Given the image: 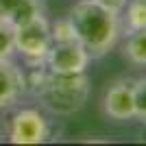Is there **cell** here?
I'll use <instances>...</instances> for the list:
<instances>
[{
    "mask_svg": "<svg viewBox=\"0 0 146 146\" xmlns=\"http://www.w3.org/2000/svg\"><path fill=\"white\" fill-rule=\"evenodd\" d=\"M26 92L39 98L44 109L55 116H72L85 107L90 98V79L81 74H61L44 66H31L26 74Z\"/></svg>",
    "mask_w": 146,
    "mask_h": 146,
    "instance_id": "1",
    "label": "cell"
},
{
    "mask_svg": "<svg viewBox=\"0 0 146 146\" xmlns=\"http://www.w3.org/2000/svg\"><path fill=\"white\" fill-rule=\"evenodd\" d=\"M79 39L92 59H103L122 39L120 13L100 5L98 0H79L68 11Z\"/></svg>",
    "mask_w": 146,
    "mask_h": 146,
    "instance_id": "2",
    "label": "cell"
},
{
    "mask_svg": "<svg viewBox=\"0 0 146 146\" xmlns=\"http://www.w3.org/2000/svg\"><path fill=\"white\" fill-rule=\"evenodd\" d=\"M13 42H15V52L22 55L26 66H42L50 46H52V33H50V22L46 15H35L29 22L13 26Z\"/></svg>",
    "mask_w": 146,
    "mask_h": 146,
    "instance_id": "3",
    "label": "cell"
},
{
    "mask_svg": "<svg viewBox=\"0 0 146 146\" xmlns=\"http://www.w3.org/2000/svg\"><path fill=\"white\" fill-rule=\"evenodd\" d=\"M50 135V124L39 109L26 107L13 113L11 124H9V142L13 144H42Z\"/></svg>",
    "mask_w": 146,
    "mask_h": 146,
    "instance_id": "4",
    "label": "cell"
},
{
    "mask_svg": "<svg viewBox=\"0 0 146 146\" xmlns=\"http://www.w3.org/2000/svg\"><path fill=\"white\" fill-rule=\"evenodd\" d=\"M90 61L92 57L85 50V46L79 39H72V42H52L44 59V66L61 74H81L87 70Z\"/></svg>",
    "mask_w": 146,
    "mask_h": 146,
    "instance_id": "5",
    "label": "cell"
},
{
    "mask_svg": "<svg viewBox=\"0 0 146 146\" xmlns=\"http://www.w3.org/2000/svg\"><path fill=\"white\" fill-rule=\"evenodd\" d=\"M103 111L105 116L116 122L135 120V103H133V81L116 79L111 81L103 94Z\"/></svg>",
    "mask_w": 146,
    "mask_h": 146,
    "instance_id": "6",
    "label": "cell"
},
{
    "mask_svg": "<svg viewBox=\"0 0 146 146\" xmlns=\"http://www.w3.org/2000/svg\"><path fill=\"white\" fill-rule=\"evenodd\" d=\"M26 94V72L13 59H0V111L9 109Z\"/></svg>",
    "mask_w": 146,
    "mask_h": 146,
    "instance_id": "7",
    "label": "cell"
},
{
    "mask_svg": "<svg viewBox=\"0 0 146 146\" xmlns=\"http://www.w3.org/2000/svg\"><path fill=\"white\" fill-rule=\"evenodd\" d=\"M42 13H44L42 0H0V18L7 20L11 26L29 22Z\"/></svg>",
    "mask_w": 146,
    "mask_h": 146,
    "instance_id": "8",
    "label": "cell"
},
{
    "mask_svg": "<svg viewBox=\"0 0 146 146\" xmlns=\"http://www.w3.org/2000/svg\"><path fill=\"white\" fill-rule=\"evenodd\" d=\"M122 55L131 66L146 68V29L122 35Z\"/></svg>",
    "mask_w": 146,
    "mask_h": 146,
    "instance_id": "9",
    "label": "cell"
},
{
    "mask_svg": "<svg viewBox=\"0 0 146 146\" xmlns=\"http://www.w3.org/2000/svg\"><path fill=\"white\" fill-rule=\"evenodd\" d=\"M120 18H122V35L133 33V31H144L146 29V0H127Z\"/></svg>",
    "mask_w": 146,
    "mask_h": 146,
    "instance_id": "10",
    "label": "cell"
},
{
    "mask_svg": "<svg viewBox=\"0 0 146 146\" xmlns=\"http://www.w3.org/2000/svg\"><path fill=\"white\" fill-rule=\"evenodd\" d=\"M133 103H135V120L146 124V76L133 81Z\"/></svg>",
    "mask_w": 146,
    "mask_h": 146,
    "instance_id": "11",
    "label": "cell"
},
{
    "mask_svg": "<svg viewBox=\"0 0 146 146\" xmlns=\"http://www.w3.org/2000/svg\"><path fill=\"white\" fill-rule=\"evenodd\" d=\"M15 42H13V26L0 18V59H13Z\"/></svg>",
    "mask_w": 146,
    "mask_h": 146,
    "instance_id": "12",
    "label": "cell"
},
{
    "mask_svg": "<svg viewBox=\"0 0 146 146\" xmlns=\"http://www.w3.org/2000/svg\"><path fill=\"white\" fill-rule=\"evenodd\" d=\"M50 33H52V42H72V39H76L74 26H72L68 15L57 20V22H52L50 24Z\"/></svg>",
    "mask_w": 146,
    "mask_h": 146,
    "instance_id": "13",
    "label": "cell"
},
{
    "mask_svg": "<svg viewBox=\"0 0 146 146\" xmlns=\"http://www.w3.org/2000/svg\"><path fill=\"white\" fill-rule=\"evenodd\" d=\"M100 5L109 7V9H113V11L122 13V9H124V5H127V0H98Z\"/></svg>",
    "mask_w": 146,
    "mask_h": 146,
    "instance_id": "14",
    "label": "cell"
}]
</instances>
